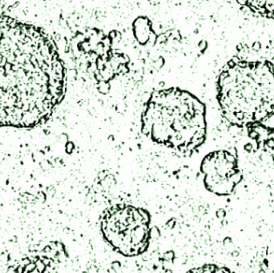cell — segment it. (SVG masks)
<instances>
[{"mask_svg": "<svg viewBox=\"0 0 274 273\" xmlns=\"http://www.w3.org/2000/svg\"><path fill=\"white\" fill-rule=\"evenodd\" d=\"M252 50H253L254 51L258 52L261 49V42H257V41H256V42H254L253 44H252Z\"/></svg>", "mask_w": 274, "mask_h": 273, "instance_id": "obj_5", "label": "cell"}, {"mask_svg": "<svg viewBox=\"0 0 274 273\" xmlns=\"http://www.w3.org/2000/svg\"><path fill=\"white\" fill-rule=\"evenodd\" d=\"M232 60L234 62V63H236V64H237V63H239L240 61H241V59H239V57H238L237 56H234L233 57H232Z\"/></svg>", "mask_w": 274, "mask_h": 273, "instance_id": "obj_7", "label": "cell"}, {"mask_svg": "<svg viewBox=\"0 0 274 273\" xmlns=\"http://www.w3.org/2000/svg\"><path fill=\"white\" fill-rule=\"evenodd\" d=\"M272 19H274V13L272 14Z\"/></svg>", "mask_w": 274, "mask_h": 273, "instance_id": "obj_10", "label": "cell"}, {"mask_svg": "<svg viewBox=\"0 0 274 273\" xmlns=\"http://www.w3.org/2000/svg\"><path fill=\"white\" fill-rule=\"evenodd\" d=\"M242 49H243V44H241V43H240V44H238L237 46V50L238 51H241Z\"/></svg>", "mask_w": 274, "mask_h": 273, "instance_id": "obj_9", "label": "cell"}, {"mask_svg": "<svg viewBox=\"0 0 274 273\" xmlns=\"http://www.w3.org/2000/svg\"><path fill=\"white\" fill-rule=\"evenodd\" d=\"M237 65L240 68H241V69L246 68L247 66H248V63H247L246 61H245V60H241V61H240L239 63H237Z\"/></svg>", "mask_w": 274, "mask_h": 273, "instance_id": "obj_6", "label": "cell"}, {"mask_svg": "<svg viewBox=\"0 0 274 273\" xmlns=\"http://www.w3.org/2000/svg\"><path fill=\"white\" fill-rule=\"evenodd\" d=\"M65 91L64 66L49 36L33 25L0 17V127L42 125Z\"/></svg>", "mask_w": 274, "mask_h": 273, "instance_id": "obj_1", "label": "cell"}, {"mask_svg": "<svg viewBox=\"0 0 274 273\" xmlns=\"http://www.w3.org/2000/svg\"><path fill=\"white\" fill-rule=\"evenodd\" d=\"M201 170L207 190L220 196L231 195L242 179L237 157L226 150L212 151L205 155Z\"/></svg>", "mask_w": 274, "mask_h": 273, "instance_id": "obj_4", "label": "cell"}, {"mask_svg": "<svg viewBox=\"0 0 274 273\" xmlns=\"http://www.w3.org/2000/svg\"><path fill=\"white\" fill-rule=\"evenodd\" d=\"M100 226L107 244L124 256H136L148 248L151 216L145 209L123 203L113 205L103 212Z\"/></svg>", "mask_w": 274, "mask_h": 273, "instance_id": "obj_3", "label": "cell"}, {"mask_svg": "<svg viewBox=\"0 0 274 273\" xmlns=\"http://www.w3.org/2000/svg\"><path fill=\"white\" fill-rule=\"evenodd\" d=\"M141 130L150 140L173 151H194L206 138L205 106L177 87L156 90L142 114Z\"/></svg>", "mask_w": 274, "mask_h": 273, "instance_id": "obj_2", "label": "cell"}, {"mask_svg": "<svg viewBox=\"0 0 274 273\" xmlns=\"http://www.w3.org/2000/svg\"><path fill=\"white\" fill-rule=\"evenodd\" d=\"M227 64L228 65V66H229L230 68H232V67H234V66H235L236 63H234L233 61H232V59H231V60H229V61L228 62V63H227Z\"/></svg>", "mask_w": 274, "mask_h": 273, "instance_id": "obj_8", "label": "cell"}]
</instances>
